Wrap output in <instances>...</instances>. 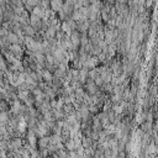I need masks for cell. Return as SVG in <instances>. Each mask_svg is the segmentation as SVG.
I'll list each match as a JSON object with an SVG mask.
<instances>
[{
    "label": "cell",
    "instance_id": "obj_1",
    "mask_svg": "<svg viewBox=\"0 0 158 158\" xmlns=\"http://www.w3.org/2000/svg\"><path fill=\"white\" fill-rule=\"evenodd\" d=\"M8 38H9V42H10V45H19L21 41H20V38L17 37V35H15L14 32H9V35H8Z\"/></svg>",
    "mask_w": 158,
    "mask_h": 158
},
{
    "label": "cell",
    "instance_id": "obj_2",
    "mask_svg": "<svg viewBox=\"0 0 158 158\" xmlns=\"http://www.w3.org/2000/svg\"><path fill=\"white\" fill-rule=\"evenodd\" d=\"M9 50H10L11 53L15 55V56H17V57H19V56L22 53L21 47H20L19 45H10V46H9Z\"/></svg>",
    "mask_w": 158,
    "mask_h": 158
},
{
    "label": "cell",
    "instance_id": "obj_3",
    "mask_svg": "<svg viewBox=\"0 0 158 158\" xmlns=\"http://www.w3.org/2000/svg\"><path fill=\"white\" fill-rule=\"evenodd\" d=\"M9 113L8 111H1L0 113V124H8L9 121Z\"/></svg>",
    "mask_w": 158,
    "mask_h": 158
},
{
    "label": "cell",
    "instance_id": "obj_4",
    "mask_svg": "<svg viewBox=\"0 0 158 158\" xmlns=\"http://www.w3.org/2000/svg\"><path fill=\"white\" fill-rule=\"evenodd\" d=\"M13 17H14V13L11 10H5L4 11V16H3V19L5 21H11L13 20Z\"/></svg>",
    "mask_w": 158,
    "mask_h": 158
},
{
    "label": "cell",
    "instance_id": "obj_5",
    "mask_svg": "<svg viewBox=\"0 0 158 158\" xmlns=\"http://www.w3.org/2000/svg\"><path fill=\"white\" fill-rule=\"evenodd\" d=\"M0 69H1L3 72H6L8 71V67H6V62L4 60V55L0 52Z\"/></svg>",
    "mask_w": 158,
    "mask_h": 158
},
{
    "label": "cell",
    "instance_id": "obj_6",
    "mask_svg": "<svg viewBox=\"0 0 158 158\" xmlns=\"http://www.w3.org/2000/svg\"><path fill=\"white\" fill-rule=\"evenodd\" d=\"M9 35V31H8V28H5V27H0V37H4V36H8Z\"/></svg>",
    "mask_w": 158,
    "mask_h": 158
},
{
    "label": "cell",
    "instance_id": "obj_7",
    "mask_svg": "<svg viewBox=\"0 0 158 158\" xmlns=\"http://www.w3.org/2000/svg\"><path fill=\"white\" fill-rule=\"evenodd\" d=\"M15 13H16V14H21V13H22V9H21L20 6L15 8Z\"/></svg>",
    "mask_w": 158,
    "mask_h": 158
},
{
    "label": "cell",
    "instance_id": "obj_8",
    "mask_svg": "<svg viewBox=\"0 0 158 158\" xmlns=\"http://www.w3.org/2000/svg\"><path fill=\"white\" fill-rule=\"evenodd\" d=\"M25 32L31 35V33H32V28H31V27H25Z\"/></svg>",
    "mask_w": 158,
    "mask_h": 158
},
{
    "label": "cell",
    "instance_id": "obj_9",
    "mask_svg": "<svg viewBox=\"0 0 158 158\" xmlns=\"http://www.w3.org/2000/svg\"><path fill=\"white\" fill-rule=\"evenodd\" d=\"M35 13H36L37 15H40V16H41V15H42V10L37 8V9H35Z\"/></svg>",
    "mask_w": 158,
    "mask_h": 158
},
{
    "label": "cell",
    "instance_id": "obj_10",
    "mask_svg": "<svg viewBox=\"0 0 158 158\" xmlns=\"http://www.w3.org/2000/svg\"><path fill=\"white\" fill-rule=\"evenodd\" d=\"M11 1H13L14 4H16L17 6H19V5H21V1H20V0H11Z\"/></svg>",
    "mask_w": 158,
    "mask_h": 158
},
{
    "label": "cell",
    "instance_id": "obj_11",
    "mask_svg": "<svg viewBox=\"0 0 158 158\" xmlns=\"http://www.w3.org/2000/svg\"><path fill=\"white\" fill-rule=\"evenodd\" d=\"M5 4H6V1H5V0H0V6L5 8Z\"/></svg>",
    "mask_w": 158,
    "mask_h": 158
},
{
    "label": "cell",
    "instance_id": "obj_12",
    "mask_svg": "<svg viewBox=\"0 0 158 158\" xmlns=\"http://www.w3.org/2000/svg\"><path fill=\"white\" fill-rule=\"evenodd\" d=\"M4 73H5V72H3L1 69H0V80H1V79H4Z\"/></svg>",
    "mask_w": 158,
    "mask_h": 158
},
{
    "label": "cell",
    "instance_id": "obj_13",
    "mask_svg": "<svg viewBox=\"0 0 158 158\" xmlns=\"http://www.w3.org/2000/svg\"><path fill=\"white\" fill-rule=\"evenodd\" d=\"M3 26V17H0V27Z\"/></svg>",
    "mask_w": 158,
    "mask_h": 158
},
{
    "label": "cell",
    "instance_id": "obj_14",
    "mask_svg": "<svg viewBox=\"0 0 158 158\" xmlns=\"http://www.w3.org/2000/svg\"><path fill=\"white\" fill-rule=\"evenodd\" d=\"M5 1H6V4H8V3H10V1H11V0H5Z\"/></svg>",
    "mask_w": 158,
    "mask_h": 158
},
{
    "label": "cell",
    "instance_id": "obj_15",
    "mask_svg": "<svg viewBox=\"0 0 158 158\" xmlns=\"http://www.w3.org/2000/svg\"><path fill=\"white\" fill-rule=\"evenodd\" d=\"M1 90H3V86H1V85H0V91H1Z\"/></svg>",
    "mask_w": 158,
    "mask_h": 158
}]
</instances>
